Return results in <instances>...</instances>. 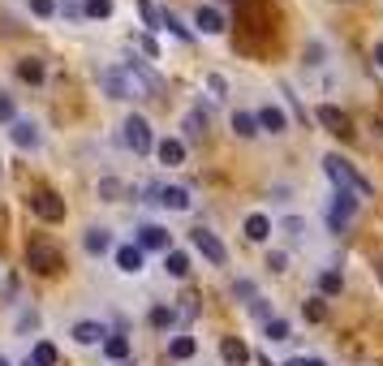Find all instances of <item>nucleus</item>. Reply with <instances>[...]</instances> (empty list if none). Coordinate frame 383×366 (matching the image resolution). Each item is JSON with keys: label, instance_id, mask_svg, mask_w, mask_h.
Instances as JSON below:
<instances>
[{"label": "nucleus", "instance_id": "nucleus-1", "mask_svg": "<svg viewBox=\"0 0 383 366\" xmlns=\"http://www.w3.org/2000/svg\"><path fill=\"white\" fill-rule=\"evenodd\" d=\"M323 173L331 177V185L336 190H357V194H370V181L357 173V168L349 164V160H340V155H327L323 160Z\"/></svg>", "mask_w": 383, "mask_h": 366}, {"label": "nucleus", "instance_id": "nucleus-2", "mask_svg": "<svg viewBox=\"0 0 383 366\" xmlns=\"http://www.w3.org/2000/svg\"><path fill=\"white\" fill-rule=\"evenodd\" d=\"M121 138H125V146H130L134 155H147L151 146H156V134H151L147 116H138V112H130V116H125V125H121Z\"/></svg>", "mask_w": 383, "mask_h": 366}, {"label": "nucleus", "instance_id": "nucleus-3", "mask_svg": "<svg viewBox=\"0 0 383 366\" xmlns=\"http://www.w3.org/2000/svg\"><path fill=\"white\" fill-rule=\"evenodd\" d=\"M27 263L35 267L39 276H52V272H61V250L52 246V241H43V237H35L31 246H27Z\"/></svg>", "mask_w": 383, "mask_h": 366}, {"label": "nucleus", "instance_id": "nucleus-4", "mask_svg": "<svg viewBox=\"0 0 383 366\" xmlns=\"http://www.w3.org/2000/svg\"><path fill=\"white\" fill-rule=\"evenodd\" d=\"M190 241H194V250H198L202 259H207L211 267H224V263H228V250H224V241H220L211 229H202V224H198V229H190Z\"/></svg>", "mask_w": 383, "mask_h": 366}, {"label": "nucleus", "instance_id": "nucleus-5", "mask_svg": "<svg viewBox=\"0 0 383 366\" xmlns=\"http://www.w3.org/2000/svg\"><path fill=\"white\" fill-rule=\"evenodd\" d=\"M31 211L39 220H47V224H57V220H65V199H61V194H52V190H39L35 199H31Z\"/></svg>", "mask_w": 383, "mask_h": 366}, {"label": "nucleus", "instance_id": "nucleus-6", "mask_svg": "<svg viewBox=\"0 0 383 366\" xmlns=\"http://www.w3.org/2000/svg\"><path fill=\"white\" fill-rule=\"evenodd\" d=\"M315 121H319L327 134H340V138H349V134H353V130H349V116H345L336 104H319V108H315Z\"/></svg>", "mask_w": 383, "mask_h": 366}, {"label": "nucleus", "instance_id": "nucleus-7", "mask_svg": "<svg viewBox=\"0 0 383 366\" xmlns=\"http://www.w3.org/2000/svg\"><path fill=\"white\" fill-rule=\"evenodd\" d=\"M134 237H138V246H142V250H160V254L172 250V233H168L164 224H142Z\"/></svg>", "mask_w": 383, "mask_h": 366}, {"label": "nucleus", "instance_id": "nucleus-8", "mask_svg": "<svg viewBox=\"0 0 383 366\" xmlns=\"http://www.w3.org/2000/svg\"><path fill=\"white\" fill-rule=\"evenodd\" d=\"M9 138L22 146V151H35V146H39V125H35L31 116H17V121H13V130H9Z\"/></svg>", "mask_w": 383, "mask_h": 366}, {"label": "nucleus", "instance_id": "nucleus-9", "mask_svg": "<svg viewBox=\"0 0 383 366\" xmlns=\"http://www.w3.org/2000/svg\"><path fill=\"white\" fill-rule=\"evenodd\" d=\"M112 332L104 328V323H95V319H82V323H73V340H78V345H99L104 349V340H108Z\"/></svg>", "mask_w": 383, "mask_h": 366}, {"label": "nucleus", "instance_id": "nucleus-10", "mask_svg": "<svg viewBox=\"0 0 383 366\" xmlns=\"http://www.w3.org/2000/svg\"><path fill=\"white\" fill-rule=\"evenodd\" d=\"M156 203L168 207V211H190V190H186V185H160Z\"/></svg>", "mask_w": 383, "mask_h": 366}, {"label": "nucleus", "instance_id": "nucleus-11", "mask_svg": "<svg viewBox=\"0 0 383 366\" xmlns=\"http://www.w3.org/2000/svg\"><path fill=\"white\" fill-rule=\"evenodd\" d=\"M259 130H267V134H285V130H289L285 108H280V104H263V108H259Z\"/></svg>", "mask_w": 383, "mask_h": 366}, {"label": "nucleus", "instance_id": "nucleus-12", "mask_svg": "<svg viewBox=\"0 0 383 366\" xmlns=\"http://www.w3.org/2000/svg\"><path fill=\"white\" fill-rule=\"evenodd\" d=\"M82 250H87V254H108V250H112V229H99V224L87 229V233H82Z\"/></svg>", "mask_w": 383, "mask_h": 366}, {"label": "nucleus", "instance_id": "nucleus-13", "mask_svg": "<svg viewBox=\"0 0 383 366\" xmlns=\"http://www.w3.org/2000/svg\"><path fill=\"white\" fill-rule=\"evenodd\" d=\"M142 246H138V241H134V246H117V267H121V272L125 276H138L142 272Z\"/></svg>", "mask_w": 383, "mask_h": 366}, {"label": "nucleus", "instance_id": "nucleus-14", "mask_svg": "<svg viewBox=\"0 0 383 366\" xmlns=\"http://www.w3.org/2000/svg\"><path fill=\"white\" fill-rule=\"evenodd\" d=\"M130 353H134V345H130V336H125V332H112L108 340H104V358L108 362H130Z\"/></svg>", "mask_w": 383, "mask_h": 366}, {"label": "nucleus", "instance_id": "nucleus-15", "mask_svg": "<svg viewBox=\"0 0 383 366\" xmlns=\"http://www.w3.org/2000/svg\"><path fill=\"white\" fill-rule=\"evenodd\" d=\"M194 26H198L202 35H220V31H224V13H220V9H211V5H198Z\"/></svg>", "mask_w": 383, "mask_h": 366}, {"label": "nucleus", "instance_id": "nucleus-16", "mask_svg": "<svg viewBox=\"0 0 383 366\" xmlns=\"http://www.w3.org/2000/svg\"><path fill=\"white\" fill-rule=\"evenodd\" d=\"M156 151H160V164L177 168V164H186V138H164Z\"/></svg>", "mask_w": 383, "mask_h": 366}, {"label": "nucleus", "instance_id": "nucleus-17", "mask_svg": "<svg viewBox=\"0 0 383 366\" xmlns=\"http://www.w3.org/2000/svg\"><path fill=\"white\" fill-rule=\"evenodd\" d=\"M276 233V224H271V220L263 215V211H254V215H246V237L250 241H267Z\"/></svg>", "mask_w": 383, "mask_h": 366}, {"label": "nucleus", "instance_id": "nucleus-18", "mask_svg": "<svg viewBox=\"0 0 383 366\" xmlns=\"http://www.w3.org/2000/svg\"><path fill=\"white\" fill-rule=\"evenodd\" d=\"M181 130H186L190 142H198L202 134H207V112H202V108H190V112L181 116Z\"/></svg>", "mask_w": 383, "mask_h": 366}, {"label": "nucleus", "instance_id": "nucleus-19", "mask_svg": "<svg viewBox=\"0 0 383 366\" xmlns=\"http://www.w3.org/2000/svg\"><path fill=\"white\" fill-rule=\"evenodd\" d=\"M164 272H168L172 280H186V276H190V254H186V250H168V254H164Z\"/></svg>", "mask_w": 383, "mask_h": 366}, {"label": "nucleus", "instance_id": "nucleus-20", "mask_svg": "<svg viewBox=\"0 0 383 366\" xmlns=\"http://www.w3.org/2000/svg\"><path fill=\"white\" fill-rule=\"evenodd\" d=\"M194 353H198V340H194V336H172V340H168V358H172V362H190Z\"/></svg>", "mask_w": 383, "mask_h": 366}, {"label": "nucleus", "instance_id": "nucleus-21", "mask_svg": "<svg viewBox=\"0 0 383 366\" xmlns=\"http://www.w3.org/2000/svg\"><path fill=\"white\" fill-rule=\"evenodd\" d=\"M353 211H357V190H336V194H331V215L349 220Z\"/></svg>", "mask_w": 383, "mask_h": 366}, {"label": "nucleus", "instance_id": "nucleus-22", "mask_svg": "<svg viewBox=\"0 0 383 366\" xmlns=\"http://www.w3.org/2000/svg\"><path fill=\"white\" fill-rule=\"evenodd\" d=\"M220 353H224V362H228V366H246V362H250V349L241 345V340H233V336H224Z\"/></svg>", "mask_w": 383, "mask_h": 366}, {"label": "nucleus", "instance_id": "nucleus-23", "mask_svg": "<svg viewBox=\"0 0 383 366\" xmlns=\"http://www.w3.org/2000/svg\"><path fill=\"white\" fill-rule=\"evenodd\" d=\"M340 289H345V276L336 272V267H323V272H319V293H323V298H336Z\"/></svg>", "mask_w": 383, "mask_h": 366}, {"label": "nucleus", "instance_id": "nucleus-24", "mask_svg": "<svg viewBox=\"0 0 383 366\" xmlns=\"http://www.w3.org/2000/svg\"><path fill=\"white\" fill-rule=\"evenodd\" d=\"M43 73H47V69H43L39 56H22V61H17V78H22V82H43Z\"/></svg>", "mask_w": 383, "mask_h": 366}, {"label": "nucleus", "instance_id": "nucleus-25", "mask_svg": "<svg viewBox=\"0 0 383 366\" xmlns=\"http://www.w3.org/2000/svg\"><path fill=\"white\" fill-rule=\"evenodd\" d=\"M233 134L237 138H254L259 134V112H233Z\"/></svg>", "mask_w": 383, "mask_h": 366}, {"label": "nucleus", "instance_id": "nucleus-26", "mask_svg": "<svg viewBox=\"0 0 383 366\" xmlns=\"http://www.w3.org/2000/svg\"><path fill=\"white\" fill-rule=\"evenodd\" d=\"M31 358H35V366H57V362H61V353H57V345H52V340H35Z\"/></svg>", "mask_w": 383, "mask_h": 366}, {"label": "nucleus", "instance_id": "nucleus-27", "mask_svg": "<svg viewBox=\"0 0 383 366\" xmlns=\"http://www.w3.org/2000/svg\"><path fill=\"white\" fill-rule=\"evenodd\" d=\"M301 314H306V319H310V323H323V319H327L323 293H315V298H306V302H301Z\"/></svg>", "mask_w": 383, "mask_h": 366}, {"label": "nucleus", "instance_id": "nucleus-28", "mask_svg": "<svg viewBox=\"0 0 383 366\" xmlns=\"http://www.w3.org/2000/svg\"><path fill=\"white\" fill-rule=\"evenodd\" d=\"M177 323V310L172 306H151V328H156V332H168Z\"/></svg>", "mask_w": 383, "mask_h": 366}, {"label": "nucleus", "instance_id": "nucleus-29", "mask_svg": "<svg viewBox=\"0 0 383 366\" xmlns=\"http://www.w3.org/2000/svg\"><path fill=\"white\" fill-rule=\"evenodd\" d=\"M164 26H168V31H172L177 39H181V43H194V31H190V26H186V22L177 17L172 9H164Z\"/></svg>", "mask_w": 383, "mask_h": 366}, {"label": "nucleus", "instance_id": "nucleus-30", "mask_svg": "<svg viewBox=\"0 0 383 366\" xmlns=\"http://www.w3.org/2000/svg\"><path fill=\"white\" fill-rule=\"evenodd\" d=\"M276 233H285L289 241H297V237L306 233V220H301V215H285V220L276 224Z\"/></svg>", "mask_w": 383, "mask_h": 366}, {"label": "nucleus", "instance_id": "nucleus-31", "mask_svg": "<svg viewBox=\"0 0 383 366\" xmlns=\"http://www.w3.org/2000/svg\"><path fill=\"white\" fill-rule=\"evenodd\" d=\"M138 13H142V22H147V31H160V26H164V13L151 5V0H138Z\"/></svg>", "mask_w": 383, "mask_h": 366}, {"label": "nucleus", "instance_id": "nucleus-32", "mask_svg": "<svg viewBox=\"0 0 383 366\" xmlns=\"http://www.w3.org/2000/svg\"><path fill=\"white\" fill-rule=\"evenodd\" d=\"M323 56H327V47L315 39V43H306V52H301V65H306V69H319V65H323Z\"/></svg>", "mask_w": 383, "mask_h": 366}, {"label": "nucleus", "instance_id": "nucleus-33", "mask_svg": "<svg viewBox=\"0 0 383 366\" xmlns=\"http://www.w3.org/2000/svg\"><path fill=\"white\" fill-rule=\"evenodd\" d=\"M121 181L117 177H104V181H99V199H104V203H121Z\"/></svg>", "mask_w": 383, "mask_h": 366}, {"label": "nucleus", "instance_id": "nucleus-34", "mask_svg": "<svg viewBox=\"0 0 383 366\" xmlns=\"http://www.w3.org/2000/svg\"><path fill=\"white\" fill-rule=\"evenodd\" d=\"M250 314H254V319H263V323H271V319H276V306H271L267 298H254V302H250Z\"/></svg>", "mask_w": 383, "mask_h": 366}, {"label": "nucleus", "instance_id": "nucleus-35", "mask_svg": "<svg viewBox=\"0 0 383 366\" xmlns=\"http://www.w3.org/2000/svg\"><path fill=\"white\" fill-rule=\"evenodd\" d=\"M263 328H267V340H289V319H280V314L271 323H263Z\"/></svg>", "mask_w": 383, "mask_h": 366}, {"label": "nucleus", "instance_id": "nucleus-36", "mask_svg": "<svg viewBox=\"0 0 383 366\" xmlns=\"http://www.w3.org/2000/svg\"><path fill=\"white\" fill-rule=\"evenodd\" d=\"M82 13H87V17H108V13H112V0H87Z\"/></svg>", "mask_w": 383, "mask_h": 366}, {"label": "nucleus", "instance_id": "nucleus-37", "mask_svg": "<svg viewBox=\"0 0 383 366\" xmlns=\"http://www.w3.org/2000/svg\"><path fill=\"white\" fill-rule=\"evenodd\" d=\"M233 298H241V302L250 306L254 298H259V293H254V284H250V280H233Z\"/></svg>", "mask_w": 383, "mask_h": 366}, {"label": "nucleus", "instance_id": "nucleus-38", "mask_svg": "<svg viewBox=\"0 0 383 366\" xmlns=\"http://www.w3.org/2000/svg\"><path fill=\"white\" fill-rule=\"evenodd\" d=\"M31 328H39V310H22L17 314V332H31Z\"/></svg>", "mask_w": 383, "mask_h": 366}, {"label": "nucleus", "instance_id": "nucleus-39", "mask_svg": "<svg viewBox=\"0 0 383 366\" xmlns=\"http://www.w3.org/2000/svg\"><path fill=\"white\" fill-rule=\"evenodd\" d=\"M31 13L35 17H52L57 13V0H31Z\"/></svg>", "mask_w": 383, "mask_h": 366}, {"label": "nucleus", "instance_id": "nucleus-40", "mask_svg": "<svg viewBox=\"0 0 383 366\" xmlns=\"http://www.w3.org/2000/svg\"><path fill=\"white\" fill-rule=\"evenodd\" d=\"M82 5H87V0H61V13H65V17H87Z\"/></svg>", "mask_w": 383, "mask_h": 366}, {"label": "nucleus", "instance_id": "nucleus-41", "mask_svg": "<svg viewBox=\"0 0 383 366\" xmlns=\"http://www.w3.org/2000/svg\"><path fill=\"white\" fill-rule=\"evenodd\" d=\"M207 86H211V100H224V91H228V82L220 78V73H211V78H207Z\"/></svg>", "mask_w": 383, "mask_h": 366}, {"label": "nucleus", "instance_id": "nucleus-42", "mask_svg": "<svg viewBox=\"0 0 383 366\" xmlns=\"http://www.w3.org/2000/svg\"><path fill=\"white\" fill-rule=\"evenodd\" d=\"M285 263H289L285 250H271V254H267V267H271V272H285Z\"/></svg>", "mask_w": 383, "mask_h": 366}, {"label": "nucleus", "instance_id": "nucleus-43", "mask_svg": "<svg viewBox=\"0 0 383 366\" xmlns=\"http://www.w3.org/2000/svg\"><path fill=\"white\" fill-rule=\"evenodd\" d=\"M0 121H17V116H13V100H9V95H0Z\"/></svg>", "mask_w": 383, "mask_h": 366}, {"label": "nucleus", "instance_id": "nucleus-44", "mask_svg": "<svg viewBox=\"0 0 383 366\" xmlns=\"http://www.w3.org/2000/svg\"><path fill=\"white\" fill-rule=\"evenodd\" d=\"M138 43H142V52H147V56H160V43H156V39H151V35H142Z\"/></svg>", "mask_w": 383, "mask_h": 366}, {"label": "nucleus", "instance_id": "nucleus-45", "mask_svg": "<svg viewBox=\"0 0 383 366\" xmlns=\"http://www.w3.org/2000/svg\"><path fill=\"white\" fill-rule=\"evenodd\" d=\"M285 366H327V362L323 358H289Z\"/></svg>", "mask_w": 383, "mask_h": 366}, {"label": "nucleus", "instance_id": "nucleus-46", "mask_svg": "<svg viewBox=\"0 0 383 366\" xmlns=\"http://www.w3.org/2000/svg\"><path fill=\"white\" fill-rule=\"evenodd\" d=\"M375 65H379V69H383V39H379V43H375Z\"/></svg>", "mask_w": 383, "mask_h": 366}, {"label": "nucleus", "instance_id": "nucleus-47", "mask_svg": "<svg viewBox=\"0 0 383 366\" xmlns=\"http://www.w3.org/2000/svg\"><path fill=\"white\" fill-rule=\"evenodd\" d=\"M375 272H379V280H383V254H379V263H375Z\"/></svg>", "mask_w": 383, "mask_h": 366}, {"label": "nucleus", "instance_id": "nucleus-48", "mask_svg": "<svg viewBox=\"0 0 383 366\" xmlns=\"http://www.w3.org/2000/svg\"><path fill=\"white\" fill-rule=\"evenodd\" d=\"M22 366H35V358H27V362H22Z\"/></svg>", "mask_w": 383, "mask_h": 366}, {"label": "nucleus", "instance_id": "nucleus-49", "mask_svg": "<svg viewBox=\"0 0 383 366\" xmlns=\"http://www.w3.org/2000/svg\"><path fill=\"white\" fill-rule=\"evenodd\" d=\"M0 366H9V358H0Z\"/></svg>", "mask_w": 383, "mask_h": 366}, {"label": "nucleus", "instance_id": "nucleus-50", "mask_svg": "<svg viewBox=\"0 0 383 366\" xmlns=\"http://www.w3.org/2000/svg\"><path fill=\"white\" fill-rule=\"evenodd\" d=\"M121 366H134V362H121Z\"/></svg>", "mask_w": 383, "mask_h": 366}]
</instances>
